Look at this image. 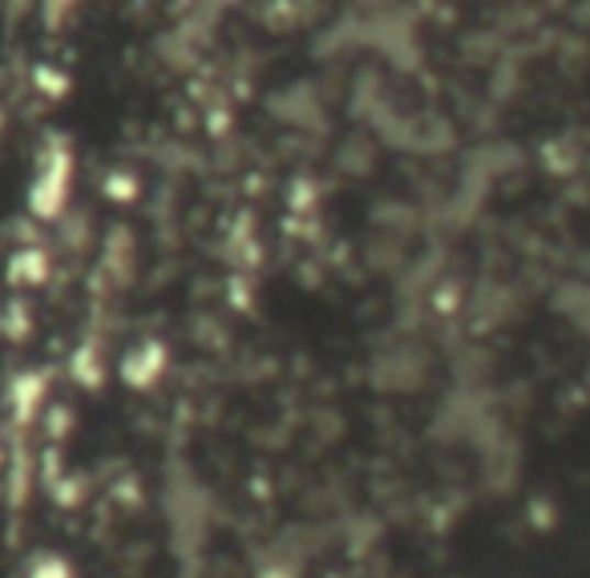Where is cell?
<instances>
[{
    "label": "cell",
    "mask_w": 590,
    "mask_h": 578,
    "mask_svg": "<svg viewBox=\"0 0 590 578\" xmlns=\"http://www.w3.org/2000/svg\"><path fill=\"white\" fill-rule=\"evenodd\" d=\"M29 578H69V570H65V563H57V558H49V563L33 566V575Z\"/></svg>",
    "instance_id": "cell-1"
}]
</instances>
